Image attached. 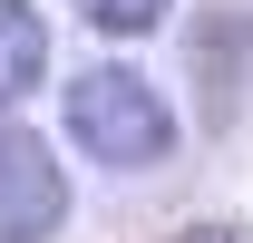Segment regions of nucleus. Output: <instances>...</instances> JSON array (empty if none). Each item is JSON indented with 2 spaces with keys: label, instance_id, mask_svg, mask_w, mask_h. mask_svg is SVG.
<instances>
[{
  "label": "nucleus",
  "instance_id": "3",
  "mask_svg": "<svg viewBox=\"0 0 253 243\" xmlns=\"http://www.w3.org/2000/svg\"><path fill=\"white\" fill-rule=\"evenodd\" d=\"M39 78H49V20L30 0H0V107H20Z\"/></svg>",
  "mask_w": 253,
  "mask_h": 243
},
{
  "label": "nucleus",
  "instance_id": "4",
  "mask_svg": "<svg viewBox=\"0 0 253 243\" xmlns=\"http://www.w3.org/2000/svg\"><path fill=\"white\" fill-rule=\"evenodd\" d=\"M78 10H88V20H97L107 39H136V30H156L175 0H78Z\"/></svg>",
  "mask_w": 253,
  "mask_h": 243
},
{
  "label": "nucleus",
  "instance_id": "5",
  "mask_svg": "<svg viewBox=\"0 0 253 243\" xmlns=\"http://www.w3.org/2000/svg\"><path fill=\"white\" fill-rule=\"evenodd\" d=\"M175 243H224V234H175Z\"/></svg>",
  "mask_w": 253,
  "mask_h": 243
},
{
  "label": "nucleus",
  "instance_id": "1",
  "mask_svg": "<svg viewBox=\"0 0 253 243\" xmlns=\"http://www.w3.org/2000/svg\"><path fill=\"white\" fill-rule=\"evenodd\" d=\"M68 136H78V156H97V165H117V175H146V165H166L175 156V107H166V88H146L136 68H78L68 78Z\"/></svg>",
  "mask_w": 253,
  "mask_h": 243
},
{
  "label": "nucleus",
  "instance_id": "2",
  "mask_svg": "<svg viewBox=\"0 0 253 243\" xmlns=\"http://www.w3.org/2000/svg\"><path fill=\"white\" fill-rule=\"evenodd\" d=\"M68 224V165L49 136L0 126V243H59Z\"/></svg>",
  "mask_w": 253,
  "mask_h": 243
}]
</instances>
